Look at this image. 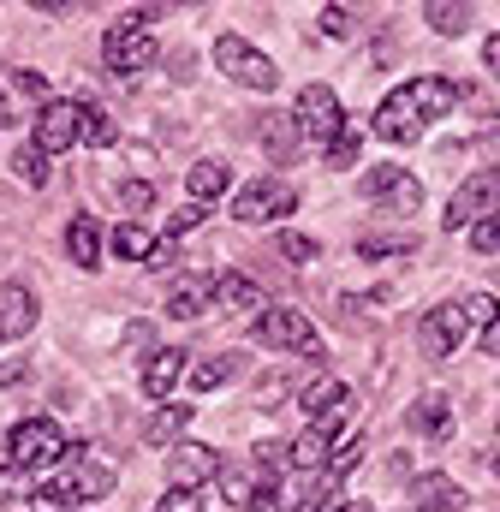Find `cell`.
Here are the masks:
<instances>
[{
    "mask_svg": "<svg viewBox=\"0 0 500 512\" xmlns=\"http://www.w3.org/2000/svg\"><path fill=\"white\" fill-rule=\"evenodd\" d=\"M149 18H155V6H137V12H125L120 24H108L102 60H108L114 78H131V72H149V66H155V36L143 30Z\"/></svg>",
    "mask_w": 500,
    "mask_h": 512,
    "instance_id": "1",
    "label": "cell"
},
{
    "mask_svg": "<svg viewBox=\"0 0 500 512\" xmlns=\"http://www.w3.org/2000/svg\"><path fill=\"white\" fill-rule=\"evenodd\" d=\"M256 340H262V346H274V352L322 358V334H316V328H310V316H304V310H292V304H268V310L256 316Z\"/></svg>",
    "mask_w": 500,
    "mask_h": 512,
    "instance_id": "2",
    "label": "cell"
},
{
    "mask_svg": "<svg viewBox=\"0 0 500 512\" xmlns=\"http://www.w3.org/2000/svg\"><path fill=\"white\" fill-rule=\"evenodd\" d=\"M6 453H12V465L42 471V465H60V459L72 453V441L60 435V423H48V417H24V423H12V435H6Z\"/></svg>",
    "mask_w": 500,
    "mask_h": 512,
    "instance_id": "3",
    "label": "cell"
},
{
    "mask_svg": "<svg viewBox=\"0 0 500 512\" xmlns=\"http://www.w3.org/2000/svg\"><path fill=\"white\" fill-rule=\"evenodd\" d=\"M495 197H500V167H483V173H471L453 197H447V215H441V227L447 233H471L483 215H495Z\"/></svg>",
    "mask_w": 500,
    "mask_h": 512,
    "instance_id": "4",
    "label": "cell"
},
{
    "mask_svg": "<svg viewBox=\"0 0 500 512\" xmlns=\"http://www.w3.org/2000/svg\"><path fill=\"white\" fill-rule=\"evenodd\" d=\"M215 66H221L239 90H262V96H268V90L280 84L274 60H268L262 48H250L245 36H221V42H215Z\"/></svg>",
    "mask_w": 500,
    "mask_h": 512,
    "instance_id": "5",
    "label": "cell"
},
{
    "mask_svg": "<svg viewBox=\"0 0 500 512\" xmlns=\"http://www.w3.org/2000/svg\"><path fill=\"white\" fill-rule=\"evenodd\" d=\"M102 495H114V471L96 465V459H78L66 477H54V483L36 489L42 507H72V501H102Z\"/></svg>",
    "mask_w": 500,
    "mask_h": 512,
    "instance_id": "6",
    "label": "cell"
},
{
    "mask_svg": "<svg viewBox=\"0 0 500 512\" xmlns=\"http://www.w3.org/2000/svg\"><path fill=\"white\" fill-rule=\"evenodd\" d=\"M292 120H298V131H304V137H316V143L328 149V143L340 137V126H346V108H340V96H334L328 84H304V90H298Z\"/></svg>",
    "mask_w": 500,
    "mask_h": 512,
    "instance_id": "7",
    "label": "cell"
},
{
    "mask_svg": "<svg viewBox=\"0 0 500 512\" xmlns=\"http://www.w3.org/2000/svg\"><path fill=\"white\" fill-rule=\"evenodd\" d=\"M292 209H298V191H292L286 179H250L245 191L233 197V221H245V227L280 221V215H292Z\"/></svg>",
    "mask_w": 500,
    "mask_h": 512,
    "instance_id": "8",
    "label": "cell"
},
{
    "mask_svg": "<svg viewBox=\"0 0 500 512\" xmlns=\"http://www.w3.org/2000/svg\"><path fill=\"white\" fill-rule=\"evenodd\" d=\"M42 155H66L72 143H84V102H48L36 114V137H30Z\"/></svg>",
    "mask_w": 500,
    "mask_h": 512,
    "instance_id": "9",
    "label": "cell"
},
{
    "mask_svg": "<svg viewBox=\"0 0 500 512\" xmlns=\"http://www.w3.org/2000/svg\"><path fill=\"white\" fill-rule=\"evenodd\" d=\"M364 197L381 203V209H393V215H417L423 209V185L405 167H370L364 173Z\"/></svg>",
    "mask_w": 500,
    "mask_h": 512,
    "instance_id": "10",
    "label": "cell"
},
{
    "mask_svg": "<svg viewBox=\"0 0 500 512\" xmlns=\"http://www.w3.org/2000/svg\"><path fill=\"white\" fill-rule=\"evenodd\" d=\"M370 131L381 137V143H417V137H423V114H417V102L405 96V84L381 96V108H375Z\"/></svg>",
    "mask_w": 500,
    "mask_h": 512,
    "instance_id": "11",
    "label": "cell"
},
{
    "mask_svg": "<svg viewBox=\"0 0 500 512\" xmlns=\"http://www.w3.org/2000/svg\"><path fill=\"white\" fill-rule=\"evenodd\" d=\"M465 310L459 304H435L429 316H423V328H417V346H423V358H453L459 352V340H465Z\"/></svg>",
    "mask_w": 500,
    "mask_h": 512,
    "instance_id": "12",
    "label": "cell"
},
{
    "mask_svg": "<svg viewBox=\"0 0 500 512\" xmlns=\"http://www.w3.org/2000/svg\"><path fill=\"white\" fill-rule=\"evenodd\" d=\"M298 405L310 411V423L322 429V435H334L340 423H346V411H352V387L346 382H316L298 393Z\"/></svg>",
    "mask_w": 500,
    "mask_h": 512,
    "instance_id": "13",
    "label": "cell"
},
{
    "mask_svg": "<svg viewBox=\"0 0 500 512\" xmlns=\"http://www.w3.org/2000/svg\"><path fill=\"white\" fill-rule=\"evenodd\" d=\"M167 477H173V489L215 483V477H221V453H215V447H203V441H185V447H173V459H167Z\"/></svg>",
    "mask_w": 500,
    "mask_h": 512,
    "instance_id": "14",
    "label": "cell"
},
{
    "mask_svg": "<svg viewBox=\"0 0 500 512\" xmlns=\"http://www.w3.org/2000/svg\"><path fill=\"white\" fill-rule=\"evenodd\" d=\"M36 328V292L24 280H0V340H24Z\"/></svg>",
    "mask_w": 500,
    "mask_h": 512,
    "instance_id": "15",
    "label": "cell"
},
{
    "mask_svg": "<svg viewBox=\"0 0 500 512\" xmlns=\"http://www.w3.org/2000/svg\"><path fill=\"white\" fill-rule=\"evenodd\" d=\"M405 96L417 102V114H423V120H447V114H453V102H459V84L429 72V78H411V84H405Z\"/></svg>",
    "mask_w": 500,
    "mask_h": 512,
    "instance_id": "16",
    "label": "cell"
},
{
    "mask_svg": "<svg viewBox=\"0 0 500 512\" xmlns=\"http://www.w3.org/2000/svg\"><path fill=\"white\" fill-rule=\"evenodd\" d=\"M262 155L274 161V167H292V155H298V143H304V131L292 114H262Z\"/></svg>",
    "mask_w": 500,
    "mask_h": 512,
    "instance_id": "17",
    "label": "cell"
},
{
    "mask_svg": "<svg viewBox=\"0 0 500 512\" xmlns=\"http://www.w3.org/2000/svg\"><path fill=\"white\" fill-rule=\"evenodd\" d=\"M209 304H215V274H191L167 292V316H179V322H197Z\"/></svg>",
    "mask_w": 500,
    "mask_h": 512,
    "instance_id": "18",
    "label": "cell"
},
{
    "mask_svg": "<svg viewBox=\"0 0 500 512\" xmlns=\"http://www.w3.org/2000/svg\"><path fill=\"white\" fill-rule=\"evenodd\" d=\"M179 376H185V352H179V346H155L149 364H143V393H149V399H167Z\"/></svg>",
    "mask_w": 500,
    "mask_h": 512,
    "instance_id": "19",
    "label": "cell"
},
{
    "mask_svg": "<svg viewBox=\"0 0 500 512\" xmlns=\"http://www.w3.org/2000/svg\"><path fill=\"white\" fill-rule=\"evenodd\" d=\"M227 185H233V167H227V161H215V155H209V161H197V167L185 173V191H191V203H203V209H209L215 197H227Z\"/></svg>",
    "mask_w": 500,
    "mask_h": 512,
    "instance_id": "20",
    "label": "cell"
},
{
    "mask_svg": "<svg viewBox=\"0 0 500 512\" xmlns=\"http://www.w3.org/2000/svg\"><path fill=\"white\" fill-rule=\"evenodd\" d=\"M66 256H72L78 268H96V262H102V227H96V215H72V227H66Z\"/></svg>",
    "mask_w": 500,
    "mask_h": 512,
    "instance_id": "21",
    "label": "cell"
},
{
    "mask_svg": "<svg viewBox=\"0 0 500 512\" xmlns=\"http://www.w3.org/2000/svg\"><path fill=\"white\" fill-rule=\"evenodd\" d=\"M215 304H221V310H256V316L268 310V304H262V286H256L250 274H215Z\"/></svg>",
    "mask_w": 500,
    "mask_h": 512,
    "instance_id": "22",
    "label": "cell"
},
{
    "mask_svg": "<svg viewBox=\"0 0 500 512\" xmlns=\"http://www.w3.org/2000/svg\"><path fill=\"white\" fill-rule=\"evenodd\" d=\"M411 501H417L411 512H459L465 507V489H459L453 477H423V483L411 489Z\"/></svg>",
    "mask_w": 500,
    "mask_h": 512,
    "instance_id": "23",
    "label": "cell"
},
{
    "mask_svg": "<svg viewBox=\"0 0 500 512\" xmlns=\"http://www.w3.org/2000/svg\"><path fill=\"white\" fill-rule=\"evenodd\" d=\"M185 429H191V405H161V411L143 423V441H149V447H173Z\"/></svg>",
    "mask_w": 500,
    "mask_h": 512,
    "instance_id": "24",
    "label": "cell"
},
{
    "mask_svg": "<svg viewBox=\"0 0 500 512\" xmlns=\"http://www.w3.org/2000/svg\"><path fill=\"white\" fill-rule=\"evenodd\" d=\"M411 429H417V435H429V441H441V435L453 429V405H447L441 393L417 399V405H411Z\"/></svg>",
    "mask_w": 500,
    "mask_h": 512,
    "instance_id": "25",
    "label": "cell"
},
{
    "mask_svg": "<svg viewBox=\"0 0 500 512\" xmlns=\"http://www.w3.org/2000/svg\"><path fill=\"white\" fill-rule=\"evenodd\" d=\"M328 453H334V435H322L316 423H310V429L286 447V459H292L298 471H322V465H328Z\"/></svg>",
    "mask_w": 500,
    "mask_h": 512,
    "instance_id": "26",
    "label": "cell"
},
{
    "mask_svg": "<svg viewBox=\"0 0 500 512\" xmlns=\"http://www.w3.org/2000/svg\"><path fill=\"white\" fill-rule=\"evenodd\" d=\"M423 18H429V30H435V36H465L471 6H465V0H429V6H423Z\"/></svg>",
    "mask_w": 500,
    "mask_h": 512,
    "instance_id": "27",
    "label": "cell"
},
{
    "mask_svg": "<svg viewBox=\"0 0 500 512\" xmlns=\"http://www.w3.org/2000/svg\"><path fill=\"white\" fill-rule=\"evenodd\" d=\"M18 501H36V471H24V465H0V507H18Z\"/></svg>",
    "mask_w": 500,
    "mask_h": 512,
    "instance_id": "28",
    "label": "cell"
},
{
    "mask_svg": "<svg viewBox=\"0 0 500 512\" xmlns=\"http://www.w3.org/2000/svg\"><path fill=\"white\" fill-rule=\"evenodd\" d=\"M417 251V239H411V233H364V239H358V256H364V262H381V256H411Z\"/></svg>",
    "mask_w": 500,
    "mask_h": 512,
    "instance_id": "29",
    "label": "cell"
},
{
    "mask_svg": "<svg viewBox=\"0 0 500 512\" xmlns=\"http://www.w3.org/2000/svg\"><path fill=\"white\" fill-rule=\"evenodd\" d=\"M114 137H120L114 114L96 108V102H84V143H90V149H114Z\"/></svg>",
    "mask_w": 500,
    "mask_h": 512,
    "instance_id": "30",
    "label": "cell"
},
{
    "mask_svg": "<svg viewBox=\"0 0 500 512\" xmlns=\"http://www.w3.org/2000/svg\"><path fill=\"white\" fill-rule=\"evenodd\" d=\"M114 251H120L125 262H149V256H155V239H149L137 221H125V227H114Z\"/></svg>",
    "mask_w": 500,
    "mask_h": 512,
    "instance_id": "31",
    "label": "cell"
},
{
    "mask_svg": "<svg viewBox=\"0 0 500 512\" xmlns=\"http://www.w3.org/2000/svg\"><path fill=\"white\" fill-rule=\"evenodd\" d=\"M233 370H239V358H203V364H191V387H197V393L227 387L233 382Z\"/></svg>",
    "mask_w": 500,
    "mask_h": 512,
    "instance_id": "32",
    "label": "cell"
},
{
    "mask_svg": "<svg viewBox=\"0 0 500 512\" xmlns=\"http://www.w3.org/2000/svg\"><path fill=\"white\" fill-rule=\"evenodd\" d=\"M358 149H364V131H358V120H346L340 137L328 143V167H352V161H358Z\"/></svg>",
    "mask_w": 500,
    "mask_h": 512,
    "instance_id": "33",
    "label": "cell"
},
{
    "mask_svg": "<svg viewBox=\"0 0 500 512\" xmlns=\"http://www.w3.org/2000/svg\"><path fill=\"white\" fill-rule=\"evenodd\" d=\"M358 459H364V435H352V441H340V447L328 453V465H322V471H328V489H334V483H340V477H346V471H352Z\"/></svg>",
    "mask_w": 500,
    "mask_h": 512,
    "instance_id": "34",
    "label": "cell"
},
{
    "mask_svg": "<svg viewBox=\"0 0 500 512\" xmlns=\"http://www.w3.org/2000/svg\"><path fill=\"white\" fill-rule=\"evenodd\" d=\"M120 209H125V215L155 209V185H149V179H125V185H120Z\"/></svg>",
    "mask_w": 500,
    "mask_h": 512,
    "instance_id": "35",
    "label": "cell"
},
{
    "mask_svg": "<svg viewBox=\"0 0 500 512\" xmlns=\"http://www.w3.org/2000/svg\"><path fill=\"white\" fill-rule=\"evenodd\" d=\"M12 167H18V179H24V185H48V155H42L36 143H30V149H18V161H12Z\"/></svg>",
    "mask_w": 500,
    "mask_h": 512,
    "instance_id": "36",
    "label": "cell"
},
{
    "mask_svg": "<svg viewBox=\"0 0 500 512\" xmlns=\"http://www.w3.org/2000/svg\"><path fill=\"white\" fill-rule=\"evenodd\" d=\"M471 251H483V256H500V209H495V215H483V221L471 227Z\"/></svg>",
    "mask_w": 500,
    "mask_h": 512,
    "instance_id": "37",
    "label": "cell"
},
{
    "mask_svg": "<svg viewBox=\"0 0 500 512\" xmlns=\"http://www.w3.org/2000/svg\"><path fill=\"white\" fill-rule=\"evenodd\" d=\"M203 215H209V209H203V203H185V209H179V215H173V221H167V245H179V239H185V233H197V227H203Z\"/></svg>",
    "mask_w": 500,
    "mask_h": 512,
    "instance_id": "38",
    "label": "cell"
},
{
    "mask_svg": "<svg viewBox=\"0 0 500 512\" xmlns=\"http://www.w3.org/2000/svg\"><path fill=\"white\" fill-rule=\"evenodd\" d=\"M280 256H286V262H316L322 245H316L310 233H280Z\"/></svg>",
    "mask_w": 500,
    "mask_h": 512,
    "instance_id": "39",
    "label": "cell"
},
{
    "mask_svg": "<svg viewBox=\"0 0 500 512\" xmlns=\"http://www.w3.org/2000/svg\"><path fill=\"white\" fill-rule=\"evenodd\" d=\"M322 36H352L358 30V18H352V6H322Z\"/></svg>",
    "mask_w": 500,
    "mask_h": 512,
    "instance_id": "40",
    "label": "cell"
},
{
    "mask_svg": "<svg viewBox=\"0 0 500 512\" xmlns=\"http://www.w3.org/2000/svg\"><path fill=\"white\" fill-rule=\"evenodd\" d=\"M459 310H465V322H483V328L500 316V304L489 298V292H471V298H459Z\"/></svg>",
    "mask_w": 500,
    "mask_h": 512,
    "instance_id": "41",
    "label": "cell"
},
{
    "mask_svg": "<svg viewBox=\"0 0 500 512\" xmlns=\"http://www.w3.org/2000/svg\"><path fill=\"white\" fill-rule=\"evenodd\" d=\"M155 512H203V501H197V489H167L155 501Z\"/></svg>",
    "mask_w": 500,
    "mask_h": 512,
    "instance_id": "42",
    "label": "cell"
},
{
    "mask_svg": "<svg viewBox=\"0 0 500 512\" xmlns=\"http://www.w3.org/2000/svg\"><path fill=\"white\" fill-rule=\"evenodd\" d=\"M18 90H24V96H36V102L48 108V84H42V72H18Z\"/></svg>",
    "mask_w": 500,
    "mask_h": 512,
    "instance_id": "43",
    "label": "cell"
},
{
    "mask_svg": "<svg viewBox=\"0 0 500 512\" xmlns=\"http://www.w3.org/2000/svg\"><path fill=\"white\" fill-rule=\"evenodd\" d=\"M24 376H30V364H24V358H0V387L24 382Z\"/></svg>",
    "mask_w": 500,
    "mask_h": 512,
    "instance_id": "44",
    "label": "cell"
},
{
    "mask_svg": "<svg viewBox=\"0 0 500 512\" xmlns=\"http://www.w3.org/2000/svg\"><path fill=\"white\" fill-rule=\"evenodd\" d=\"M483 358H500V316L483 328Z\"/></svg>",
    "mask_w": 500,
    "mask_h": 512,
    "instance_id": "45",
    "label": "cell"
},
{
    "mask_svg": "<svg viewBox=\"0 0 500 512\" xmlns=\"http://www.w3.org/2000/svg\"><path fill=\"white\" fill-rule=\"evenodd\" d=\"M483 66L500 78V36H489V42H483Z\"/></svg>",
    "mask_w": 500,
    "mask_h": 512,
    "instance_id": "46",
    "label": "cell"
},
{
    "mask_svg": "<svg viewBox=\"0 0 500 512\" xmlns=\"http://www.w3.org/2000/svg\"><path fill=\"white\" fill-rule=\"evenodd\" d=\"M0 126H6V96H0Z\"/></svg>",
    "mask_w": 500,
    "mask_h": 512,
    "instance_id": "47",
    "label": "cell"
},
{
    "mask_svg": "<svg viewBox=\"0 0 500 512\" xmlns=\"http://www.w3.org/2000/svg\"><path fill=\"white\" fill-rule=\"evenodd\" d=\"M352 512H370V507H352Z\"/></svg>",
    "mask_w": 500,
    "mask_h": 512,
    "instance_id": "48",
    "label": "cell"
}]
</instances>
